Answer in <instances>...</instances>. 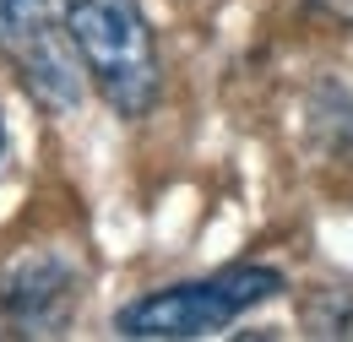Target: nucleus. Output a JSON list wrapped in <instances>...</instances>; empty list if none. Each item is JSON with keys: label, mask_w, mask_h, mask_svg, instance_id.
I'll return each instance as SVG.
<instances>
[{"label": "nucleus", "mask_w": 353, "mask_h": 342, "mask_svg": "<svg viewBox=\"0 0 353 342\" xmlns=\"http://www.w3.org/2000/svg\"><path fill=\"white\" fill-rule=\"evenodd\" d=\"M65 33L103 103L125 120L152 114L163 71H158V43L136 0H65Z\"/></svg>", "instance_id": "nucleus-1"}, {"label": "nucleus", "mask_w": 353, "mask_h": 342, "mask_svg": "<svg viewBox=\"0 0 353 342\" xmlns=\"http://www.w3.org/2000/svg\"><path fill=\"white\" fill-rule=\"evenodd\" d=\"M272 294H283V272L272 266H228L218 277H201V283H174L163 294H147V299L125 304L114 315V332L131 342H190L223 332L228 321H239L245 310L266 304Z\"/></svg>", "instance_id": "nucleus-2"}, {"label": "nucleus", "mask_w": 353, "mask_h": 342, "mask_svg": "<svg viewBox=\"0 0 353 342\" xmlns=\"http://www.w3.org/2000/svg\"><path fill=\"white\" fill-rule=\"evenodd\" d=\"M0 60L49 114H71L82 103V60L49 0H0Z\"/></svg>", "instance_id": "nucleus-3"}, {"label": "nucleus", "mask_w": 353, "mask_h": 342, "mask_svg": "<svg viewBox=\"0 0 353 342\" xmlns=\"http://www.w3.org/2000/svg\"><path fill=\"white\" fill-rule=\"evenodd\" d=\"M0 304H6L22 326L54 332V326L71 315V304H77V277L54 256H28L0 277Z\"/></svg>", "instance_id": "nucleus-4"}, {"label": "nucleus", "mask_w": 353, "mask_h": 342, "mask_svg": "<svg viewBox=\"0 0 353 342\" xmlns=\"http://www.w3.org/2000/svg\"><path fill=\"white\" fill-rule=\"evenodd\" d=\"M305 332L310 337H353V294L348 288H321L305 299Z\"/></svg>", "instance_id": "nucleus-5"}, {"label": "nucleus", "mask_w": 353, "mask_h": 342, "mask_svg": "<svg viewBox=\"0 0 353 342\" xmlns=\"http://www.w3.org/2000/svg\"><path fill=\"white\" fill-rule=\"evenodd\" d=\"M326 11H337V17H353V0H321Z\"/></svg>", "instance_id": "nucleus-6"}, {"label": "nucleus", "mask_w": 353, "mask_h": 342, "mask_svg": "<svg viewBox=\"0 0 353 342\" xmlns=\"http://www.w3.org/2000/svg\"><path fill=\"white\" fill-rule=\"evenodd\" d=\"M0 147H6V130H0Z\"/></svg>", "instance_id": "nucleus-7"}]
</instances>
